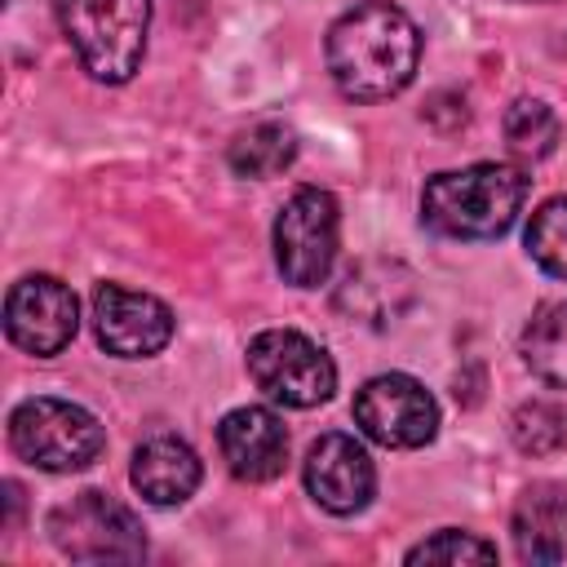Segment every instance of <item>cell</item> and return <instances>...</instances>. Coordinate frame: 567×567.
<instances>
[{
    "label": "cell",
    "mask_w": 567,
    "mask_h": 567,
    "mask_svg": "<svg viewBox=\"0 0 567 567\" xmlns=\"http://www.w3.org/2000/svg\"><path fill=\"white\" fill-rule=\"evenodd\" d=\"M328 75L350 102H385L403 93L421 62L416 22L390 0H363L328 31Z\"/></svg>",
    "instance_id": "1"
},
{
    "label": "cell",
    "mask_w": 567,
    "mask_h": 567,
    "mask_svg": "<svg viewBox=\"0 0 567 567\" xmlns=\"http://www.w3.org/2000/svg\"><path fill=\"white\" fill-rule=\"evenodd\" d=\"M527 177L514 164H470L434 173L421 190V221L447 239H496L514 226Z\"/></svg>",
    "instance_id": "2"
},
{
    "label": "cell",
    "mask_w": 567,
    "mask_h": 567,
    "mask_svg": "<svg viewBox=\"0 0 567 567\" xmlns=\"http://www.w3.org/2000/svg\"><path fill=\"white\" fill-rule=\"evenodd\" d=\"M58 22L93 80L124 84L146 53L151 0H58Z\"/></svg>",
    "instance_id": "3"
},
{
    "label": "cell",
    "mask_w": 567,
    "mask_h": 567,
    "mask_svg": "<svg viewBox=\"0 0 567 567\" xmlns=\"http://www.w3.org/2000/svg\"><path fill=\"white\" fill-rule=\"evenodd\" d=\"M9 443L35 470L75 474L102 456L106 430L89 408L40 394V399H27L9 412Z\"/></svg>",
    "instance_id": "4"
},
{
    "label": "cell",
    "mask_w": 567,
    "mask_h": 567,
    "mask_svg": "<svg viewBox=\"0 0 567 567\" xmlns=\"http://www.w3.org/2000/svg\"><path fill=\"white\" fill-rule=\"evenodd\" d=\"M248 377L284 408H319L337 390V363L297 328H266L248 341Z\"/></svg>",
    "instance_id": "5"
},
{
    "label": "cell",
    "mask_w": 567,
    "mask_h": 567,
    "mask_svg": "<svg viewBox=\"0 0 567 567\" xmlns=\"http://www.w3.org/2000/svg\"><path fill=\"white\" fill-rule=\"evenodd\" d=\"M341 244V208L328 190L301 186L275 217V266L292 288H319Z\"/></svg>",
    "instance_id": "6"
},
{
    "label": "cell",
    "mask_w": 567,
    "mask_h": 567,
    "mask_svg": "<svg viewBox=\"0 0 567 567\" xmlns=\"http://www.w3.org/2000/svg\"><path fill=\"white\" fill-rule=\"evenodd\" d=\"M49 540L75 563H137L146 554L142 523L106 492H80L49 514Z\"/></svg>",
    "instance_id": "7"
},
{
    "label": "cell",
    "mask_w": 567,
    "mask_h": 567,
    "mask_svg": "<svg viewBox=\"0 0 567 567\" xmlns=\"http://www.w3.org/2000/svg\"><path fill=\"white\" fill-rule=\"evenodd\" d=\"M354 425L381 447H425L439 434V403L416 377L381 372L354 394Z\"/></svg>",
    "instance_id": "8"
},
{
    "label": "cell",
    "mask_w": 567,
    "mask_h": 567,
    "mask_svg": "<svg viewBox=\"0 0 567 567\" xmlns=\"http://www.w3.org/2000/svg\"><path fill=\"white\" fill-rule=\"evenodd\" d=\"M80 328L75 292L53 275H27L4 297V332L18 350L35 359H53L71 346Z\"/></svg>",
    "instance_id": "9"
},
{
    "label": "cell",
    "mask_w": 567,
    "mask_h": 567,
    "mask_svg": "<svg viewBox=\"0 0 567 567\" xmlns=\"http://www.w3.org/2000/svg\"><path fill=\"white\" fill-rule=\"evenodd\" d=\"M93 332L106 354L115 359H151L173 341V310L124 284L93 288Z\"/></svg>",
    "instance_id": "10"
},
{
    "label": "cell",
    "mask_w": 567,
    "mask_h": 567,
    "mask_svg": "<svg viewBox=\"0 0 567 567\" xmlns=\"http://www.w3.org/2000/svg\"><path fill=\"white\" fill-rule=\"evenodd\" d=\"M301 478H306L310 501L319 509L337 514V518H350V514L368 509V501L377 492L372 456L350 434H323V439H315L310 452H306Z\"/></svg>",
    "instance_id": "11"
},
{
    "label": "cell",
    "mask_w": 567,
    "mask_h": 567,
    "mask_svg": "<svg viewBox=\"0 0 567 567\" xmlns=\"http://www.w3.org/2000/svg\"><path fill=\"white\" fill-rule=\"evenodd\" d=\"M221 461L244 483H270L288 461V430L270 408H230L217 425Z\"/></svg>",
    "instance_id": "12"
},
{
    "label": "cell",
    "mask_w": 567,
    "mask_h": 567,
    "mask_svg": "<svg viewBox=\"0 0 567 567\" xmlns=\"http://www.w3.org/2000/svg\"><path fill=\"white\" fill-rule=\"evenodd\" d=\"M509 532L523 563H558L567 549V487L527 483L514 501Z\"/></svg>",
    "instance_id": "13"
},
{
    "label": "cell",
    "mask_w": 567,
    "mask_h": 567,
    "mask_svg": "<svg viewBox=\"0 0 567 567\" xmlns=\"http://www.w3.org/2000/svg\"><path fill=\"white\" fill-rule=\"evenodd\" d=\"M199 456L186 439L177 434H155L133 452V487L151 501V505H182L195 496L199 487Z\"/></svg>",
    "instance_id": "14"
},
{
    "label": "cell",
    "mask_w": 567,
    "mask_h": 567,
    "mask_svg": "<svg viewBox=\"0 0 567 567\" xmlns=\"http://www.w3.org/2000/svg\"><path fill=\"white\" fill-rule=\"evenodd\" d=\"M226 159L239 177H275L297 159V133L284 120H257L230 142Z\"/></svg>",
    "instance_id": "15"
},
{
    "label": "cell",
    "mask_w": 567,
    "mask_h": 567,
    "mask_svg": "<svg viewBox=\"0 0 567 567\" xmlns=\"http://www.w3.org/2000/svg\"><path fill=\"white\" fill-rule=\"evenodd\" d=\"M523 363L545 381L567 390V301H545L523 328Z\"/></svg>",
    "instance_id": "16"
},
{
    "label": "cell",
    "mask_w": 567,
    "mask_h": 567,
    "mask_svg": "<svg viewBox=\"0 0 567 567\" xmlns=\"http://www.w3.org/2000/svg\"><path fill=\"white\" fill-rule=\"evenodd\" d=\"M505 146L518 159H545L558 146V115L545 102H532V97L514 102L505 111Z\"/></svg>",
    "instance_id": "17"
},
{
    "label": "cell",
    "mask_w": 567,
    "mask_h": 567,
    "mask_svg": "<svg viewBox=\"0 0 567 567\" xmlns=\"http://www.w3.org/2000/svg\"><path fill=\"white\" fill-rule=\"evenodd\" d=\"M509 439L527 456H549L567 443V412L554 399H527L509 421Z\"/></svg>",
    "instance_id": "18"
},
{
    "label": "cell",
    "mask_w": 567,
    "mask_h": 567,
    "mask_svg": "<svg viewBox=\"0 0 567 567\" xmlns=\"http://www.w3.org/2000/svg\"><path fill=\"white\" fill-rule=\"evenodd\" d=\"M527 252L532 261L554 275V279H567V195H554L545 199L532 221H527Z\"/></svg>",
    "instance_id": "19"
},
{
    "label": "cell",
    "mask_w": 567,
    "mask_h": 567,
    "mask_svg": "<svg viewBox=\"0 0 567 567\" xmlns=\"http://www.w3.org/2000/svg\"><path fill=\"white\" fill-rule=\"evenodd\" d=\"M408 563H496V545H487V540H478L470 532L443 527L430 540L412 545L408 549Z\"/></svg>",
    "instance_id": "20"
}]
</instances>
